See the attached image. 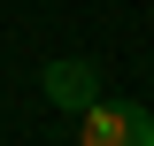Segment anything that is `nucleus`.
I'll return each instance as SVG.
<instances>
[{"label": "nucleus", "mask_w": 154, "mask_h": 146, "mask_svg": "<svg viewBox=\"0 0 154 146\" xmlns=\"http://www.w3.org/2000/svg\"><path fill=\"white\" fill-rule=\"evenodd\" d=\"M77 146H154V108L108 100V92H100L93 108L77 115Z\"/></svg>", "instance_id": "f257e3e1"}, {"label": "nucleus", "mask_w": 154, "mask_h": 146, "mask_svg": "<svg viewBox=\"0 0 154 146\" xmlns=\"http://www.w3.org/2000/svg\"><path fill=\"white\" fill-rule=\"evenodd\" d=\"M38 92H46V108L85 115V108L100 100V62H93V54H62V62H46V69H38Z\"/></svg>", "instance_id": "f03ea898"}]
</instances>
